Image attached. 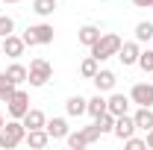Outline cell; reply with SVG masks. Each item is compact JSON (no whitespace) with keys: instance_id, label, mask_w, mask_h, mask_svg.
<instances>
[{"instance_id":"cell-1","label":"cell","mask_w":153,"mask_h":150,"mask_svg":"<svg viewBox=\"0 0 153 150\" xmlns=\"http://www.w3.org/2000/svg\"><path fill=\"white\" fill-rule=\"evenodd\" d=\"M121 44H124V38L118 36V33H103V36L97 38L94 44L88 47V53L97 59V62H106V59L118 56V50H121Z\"/></svg>"},{"instance_id":"cell-2","label":"cell","mask_w":153,"mask_h":150,"mask_svg":"<svg viewBox=\"0 0 153 150\" xmlns=\"http://www.w3.org/2000/svg\"><path fill=\"white\" fill-rule=\"evenodd\" d=\"M24 135H27V127L21 124L18 118H9L0 130V147L3 150H15L18 144H24Z\"/></svg>"},{"instance_id":"cell-3","label":"cell","mask_w":153,"mask_h":150,"mask_svg":"<svg viewBox=\"0 0 153 150\" xmlns=\"http://www.w3.org/2000/svg\"><path fill=\"white\" fill-rule=\"evenodd\" d=\"M50 76H53V65L47 62V59H33L30 62V68H27V82L33 85V88H41V85H47L50 82Z\"/></svg>"},{"instance_id":"cell-4","label":"cell","mask_w":153,"mask_h":150,"mask_svg":"<svg viewBox=\"0 0 153 150\" xmlns=\"http://www.w3.org/2000/svg\"><path fill=\"white\" fill-rule=\"evenodd\" d=\"M21 38H24L27 47H36V44H53V24H36V27H27Z\"/></svg>"},{"instance_id":"cell-5","label":"cell","mask_w":153,"mask_h":150,"mask_svg":"<svg viewBox=\"0 0 153 150\" xmlns=\"http://www.w3.org/2000/svg\"><path fill=\"white\" fill-rule=\"evenodd\" d=\"M6 112H9V118H18V121H21L27 112H30V94L24 91L21 85H18V91L6 100Z\"/></svg>"},{"instance_id":"cell-6","label":"cell","mask_w":153,"mask_h":150,"mask_svg":"<svg viewBox=\"0 0 153 150\" xmlns=\"http://www.w3.org/2000/svg\"><path fill=\"white\" fill-rule=\"evenodd\" d=\"M24 50H27V44H24V38L15 36V33H9V36H3V44H0V53L9 59H18L24 56Z\"/></svg>"},{"instance_id":"cell-7","label":"cell","mask_w":153,"mask_h":150,"mask_svg":"<svg viewBox=\"0 0 153 150\" xmlns=\"http://www.w3.org/2000/svg\"><path fill=\"white\" fill-rule=\"evenodd\" d=\"M130 100L135 106H153V82H135L130 88Z\"/></svg>"},{"instance_id":"cell-8","label":"cell","mask_w":153,"mask_h":150,"mask_svg":"<svg viewBox=\"0 0 153 150\" xmlns=\"http://www.w3.org/2000/svg\"><path fill=\"white\" fill-rule=\"evenodd\" d=\"M130 106H133L130 94H118V91H112L109 97H106V112H112L115 118H118V115H127V112H130Z\"/></svg>"},{"instance_id":"cell-9","label":"cell","mask_w":153,"mask_h":150,"mask_svg":"<svg viewBox=\"0 0 153 150\" xmlns=\"http://www.w3.org/2000/svg\"><path fill=\"white\" fill-rule=\"evenodd\" d=\"M135 130H138V127H135V121H133V115L127 112V115H118V118H115V138H121V141H124V138H130V135H135Z\"/></svg>"},{"instance_id":"cell-10","label":"cell","mask_w":153,"mask_h":150,"mask_svg":"<svg viewBox=\"0 0 153 150\" xmlns=\"http://www.w3.org/2000/svg\"><path fill=\"white\" fill-rule=\"evenodd\" d=\"M138 56H141V44L138 41H124L121 44V50H118V59H121V65H138Z\"/></svg>"},{"instance_id":"cell-11","label":"cell","mask_w":153,"mask_h":150,"mask_svg":"<svg viewBox=\"0 0 153 150\" xmlns=\"http://www.w3.org/2000/svg\"><path fill=\"white\" fill-rule=\"evenodd\" d=\"M91 82H94V88L97 91H112L115 88V82H118V76H115V71H109V68H100L94 76H91Z\"/></svg>"},{"instance_id":"cell-12","label":"cell","mask_w":153,"mask_h":150,"mask_svg":"<svg viewBox=\"0 0 153 150\" xmlns=\"http://www.w3.org/2000/svg\"><path fill=\"white\" fill-rule=\"evenodd\" d=\"M44 130L50 135V141H59V138H65V135L71 132V127H68V118H50V121L44 124Z\"/></svg>"},{"instance_id":"cell-13","label":"cell","mask_w":153,"mask_h":150,"mask_svg":"<svg viewBox=\"0 0 153 150\" xmlns=\"http://www.w3.org/2000/svg\"><path fill=\"white\" fill-rule=\"evenodd\" d=\"M100 36H103V33H100V27H94V24H82V27L76 30V41H79L82 47H91Z\"/></svg>"},{"instance_id":"cell-14","label":"cell","mask_w":153,"mask_h":150,"mask_svg":"<svg viewBox=\"0 0 153 150\" xmlns=\"http://www.w3.org/2000/svg\"><path fill=\"white\" fill-rule=\"evenodd\" d=\"M85 109H88V97H82V94H74V97L65 100L68 118H79V115H85Z\"/></svg>"},{"instance_id":"cell-15","label":"cell","mask_w":153,"mask_h":150,"mask_svg":"<svg viewBox=\"0 0 153 150\" xmlns=\"http://www.w3.org/2000/svg\"><path fill=\"white\" fill-rule=\"evenodd\" d=\"M24 141H27L33 150H44L47 144H50V135H47V130H44V127H41V130H27Z\"/></svg>"},{"instance_id":"cell-16","label":"cell","mask_w":153,"mask_h":150,"mask_svg":"<svg viewBox=\"0 0 153 150\" xmlns=\"http://www.w3.org/2000/svg\"><path fill=\"white\" fill-rule=\"evenodd\" d=\"M21 124H24L27 130H41V127L47 124V115L41 112V109H33V106H30V112L21 118Z\"/></svg>"},{"instance_id":"cell-17","label":"cell","mask_w":153,"mask_h":150,"mask_svg":"<svg viewBox=\"0 0 153 150\" xmlns=\"http://www.w3.org/2000/svg\"><path fill=\"white\" fill-rule=\"evenodd\" d=\"M133 121H135V127H138V130H150L153 127V106H138V109H135L133 112Z\"/></svg>"},{"instance_id":"cell-18","label":"cell","mask_w":153,"mask_h":150,"mask_svg":"<svg viewBox=\"0 0 153 150\" xmlns=\"http://www.w3.org/2000/svg\"><path fill=\"white\" fill-rule=\"evenodd\" d=\"M133 36H135V41H138V44H147V41H153V21H138Z\"/></svg>"},{"instance_id":"cell-19","label":"cell","mask_w":153,"mask_h":150,"mask_svg":"<svg viewBox=\"0 0 153 150\" xmlns=\"http://www.w3.org/2000/svg\"><path fill=\"white\" fill-rule=\"evenodd\" d=\"M106 112V97H103V91H97L94 97H88V109H85V115H91V118H97V115Z\"/></svg>"},{"instance_id":"cell-20","label":"cell","mask_w":153,"mask_h":150,"mask_svg":"<svg viewBox=\"0 0 153 150\" xmlns=\"http://www.w3.org/2000/svg\"><path fill=\"white\" fill-rule=\"evenodd\" d=\"M15 91H18V85L9 79V74H6V71H0V103H6Z\"/></svg>"},{"instance_id":"cell-21","label":"cell","mask_w":153,"mask_h":150,"mask_svg":"<svg viewBox=\"0 0 153 150\" xmlns=\"http://www.w3.org/2000/svg\"><path fill=\"white\" fill-rule=\"evenodd\" d=\"M6 74H9V79H12L15 85H24V82H27V65H21V62H12V65L6 68Z\"/></svg>"},{"instance_id":"cell-22","label":"cell","mask_w":153,"mask_h":150,"mask_svg":"<svg viewBox=\"0 0 153 150\" xmlns=\"http://www.w3.org/2000/svg\"><path fill=\"white\" fill-rule=\"evenodd\" d=\"M33 12L38 18H50L56 12V0H33Z\"/></svg>"},{"instance_id":"cell-23","label":"cell","mask_w":153,"mask_h":150,"mask_svg":"<svg viewBox=\"0 0 153 150\" xmlns=\"http://www.w3.org/2000/svg\"><path fill=\"white\" fill-rule=\"evenodd\" d=\"M97 71H100V62H97V59L91 56V53H88V56H85L82 62H79V74L85 76V79H91V76H94Z\"/></svg>"},{"instance_id":"cell-24","label":"cell","mask_w":153,"mask_h":150,"mask_svg":"<svg viewBox=\"0 0 153 150\" xmlns=\"http://www.w3.org/2000/svg\"><path fill=\"white\" fill-rule=\"evenodd\" d=\"M94 124L100 127V132L106 135V132L115 130V115H112V112H103V115H97V118H94Z\"/></svg>"},{"instance_id":"cell-25","label":"cell","mask_w":153,"mask_h":150,"mask_svg":"<svg viewBox=\"0 0 153 150\" xmlns=\"http://www.w3.org/2000/svg\"><path fill=\"white\" fill-rule=\"evenodd\" d=\"M79 135L85 138V144H94V141H100V135H103V132H100L97 124H88V127H82V130H79Z\"/></svg>"},{"instance_id":"cell-26","label":"cell","mask_w":153,"mask_h":150,"mask_svg":"<svg viewBox=\"0 0 153 150\" xmlns=\"http://www.w3.org/2000/svg\"><path fill=\"white\" fill-rule=\"evenodd\" d=\"M138 68H141L144 74H153V47H150V50H141V56H138Z\"/></svg>"},{"instance_id":"cell-27","label":"cell","mask_w":153,"mask_h":150,"mask_svg":"<svg viewBox=\"0 0 153 150\" xmlns=\"http://www.w3.org/2000/svg\"><path fill=\"white\" fill-rule=\"evenodd\" d=\"M124 147H127V150H144V147H147V141L138 138V135H130V138H124Z\"/></svg>"},{"instance_id":"cell-28","label":"cell","mask_w":153,"mask_h":150,"mask_svg":"<svg viewBox=\"0 0 153 150\" xmlns=\"http://www.w3.org/2000/svg\"><path fill=\"white\" fill-rule=\"evenodd\" d=\"M9 33H15V21L9 18V15H0V38L9 36Z\"/></svg>"},{"instance_id":"cell-29","label":"cell","mask_w":153,"mask_h":150,"mask_svg":"<svg viewBox=\"0 0 153 150\" xmlns=\"http://www.w3.org/2000/svg\"><path fill=\"white\" fill-rule=\"evenodd\" d=\"M135 9H153V0H133Z\"/></svg>"},{"instance_id":"cell-30","label":"cell","mask_w":153,"mask_h":150,"mask_svg":"<svg viewBox=\"0 0 153 150\" xmlns=\"http://www.w3.org/2000/svg\"><path fill=\"white\" fill-rule=\"evenodd\" d=\"M144 141H147V147L153 150V127H150V130H147V135H144Z\"/></svg>"},{"instance_id":"cell-31","label":"cell","mask_w":153,"mask_h":150,"mask_svg":"<svg viewBox=\"0 0 153 150\" xmlns=\"http://www.w3.org/2000/svg\"><path fill=\"white\" fill-rule=\"evenodd\" d=\"M3 124H6V118H3V112H0V130H3Z\"/></svg>"},{"instance_id":"cell-32","label":"cell","mask_w":153,"mask_h":150,"mask_svg":"<svg viewBox=\"0 0 153 150\" xmlns=\"http://www.w3.org/2000/svg\"><path fill=\"white\" fill-rule=\"evenodd\" d=\"M3 3H24V0H3Z\"/></svg>"},{"instance_id":"cell-33","label":"cell","mask_w":153,"mask_h":150,"mask_svg":"<svg viewBox=\"0 0 153 150\" xmlns=\"http://www.w3.org/2000/svg\"><path fill=\"white\" fill-rule=\"evenodd\" d=\"M150 44H153V41H150Z\"/></svg>"}]
</instances>
